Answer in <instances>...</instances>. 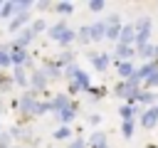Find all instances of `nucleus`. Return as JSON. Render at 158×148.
Returning <instances> with one entry per match:
<instances>
[{"label": "nucleus", "mask_w": 158, "mask_h": 148, "mask_svg": "<svg viewBox=\"0 0 158 148\" xmlns=\"http://www.w3.org/2000/svg\"><path fill=\"white\" fill-rule=\"evenodd\" d=\"M104 32H106V25L96 22V25L89 27V39H104Z\"/></svg>", "instance_id": "nucleus-3"}, {"label": "nucleus", "mask_w": 158, "mask_h": 148, "mask_svg": "<svg viewBox=\"0 0 158 148\" xmlns=\"http://www.w3.org/2000/svg\"><path fill=\"white\" fill-rule=\"evenodd\" d=\"M10 62H15V64H22V62H27V54H25V49H15V52L10 54Z\"/></svg>", "instance_id": "nucleus-14"}, {"label": "nucleus", "mask_w": 158, "mask_h": 148, "mask_svg": "<svg viewBox=\"0 0 158 148\" xmlns=\"http://www.w3.org/2000/svg\"><path fill=\"white\" fill-rule=\"evenodd\" d=\"M27 22V12H20V15H15V20L10 22V30H17L20 25H25Z\"/></svg>", "instance_id": "nucleus-15"}, {"label": "nucleus", "mask_w": 158, "mask_h": 148, "mask_svg": "<svg viewBox=\"0 0 158 148\" xmlns=\"http://www.w3.org/2000/svg\"><path fill=\"white\" fill-rule=\"evenodd\" d=\"M156 121H158V109H148L143 113V126L151 128V126H156Z\"/></svg>", "instance_id": "nucleus-6"}, {"label": "nucleus", "mask_w": 158, "mask_h": 148, "mask_svg": "<svg viewBox=\"0 0 158 148\" xmlns=\"http://www.w3.org/2000/svg\"><path fill=\"white\" fill-rule=\"evenodd\" d=\"M91 64H94L96 69H106V67H109V57H106V54H91Z\"/></svg>", "instance_id": "nucleus-8"}, {"label": "nucleus", "mask_w": 158, "mask_h": 148, "mask_svg": "<svg viewBox=\"0 0 158 148\" xmlns=\"http://www.w3.org/2000/svg\"><path fill=\"white\" fill-rule=\"evenodd\" d=\"M35 104H37V101H35V96H30V94H27V96H22V99H20V104H17V106H20V111H22V113L35 116Z\"/></svg>", "instance_id": "nucleus-1"}, {"label": "nucleus", "mask_w": 158, "mask_h": 148, "mask_svg": "<svg viewBox=\"0 0 158 148\" xmlns=\"http://www.w3.org/2000/svg\"><path fill=\"white\" fill-rule=\"evenodd\" d=\"M77 72H79V69H77L74 64H69V67H67V76H69V79H74V76H77Z\"/></svg>", "instance_id": "nucleus-33"}, {"label": "nucleus", "mask_w": 158, "mask_h": 148, "mask_svg": "<svg viewBox=\"0 0 158 148\" xmlns=\"http://www.w3.org/2000/svg\"><path fill=\"white\" fill-rule=\"evenodd\" d=\"M72 104H69V99L67 96H57L52 104H49V109H54V111H62V109H69Z\"/></svg>", "instance_id": "nucleus-10"}, {"label": "nucleus", "mask_w": 158, "mask_h": 148, "mask_svg": "<svg viewBox=\"0 0 158 148\" xmlns=\"http://www.w3.org/2000/svg\"><path fill=\"white\" fill-rule=\"evenodd\" d=\"M104 148H106V146H104Z\"/></svg>", "instance_id": "nucleus-39"}, {"label": "nucleus", "mask_w": 158, "mask_h": 148, "mask_svg": "<svg viewBox=\"0 0 158 148\" xmlns=\"http://www.w3.org/2000/svg\"><path fill=\"white\" fill-rule=\"evenodd\" d=\"M79 42H89V27H81L79 30Z\"/></svg>", "instance_id": "nucleus-29"}, {"label": "nucleus", "mask_w": 158, "mask_h": 148, "mask_svg": "<svg viewBox=\"0 0 158 148\" xmlns=\"http://www.w3.org/2000/svg\"><path fill=\"white\" fill-rule=\"evenodd\" d=\"M72 89H74V91H77V89H89V79H86L84 72H77V76L72 79Z\"/></svg>", "instance_id": "nucleus-4"}, {"label": "nucleus", "mask_w": 158, "mask_h": 148, "mask_svg": "<svg viewBox=\"0 0 158 148\" xmlns=\"http://www.w3.org/2000/svg\"><path fill=\"white\" fill-rule=\"evenodd\" d=\"M91 146H94V148H104V146H106V136H104V133H94V136H91Z\"/></svg>", "instance_id": "nucleus-16"}, {"label": "nucleus", "mask_w": 158, "mask_h": 148, "mask_svg": "<svg viewBox=\"0 0 158 148\" xmlns=\"http://www.w3.org/2000/svg\"><path fill=\"white\" fill-rule=\"evenodd\" d=\"M116 94L118 96H126V99H136V94H138V86H133V84H118L116 86Z\"/></svg>", "instance_id": "nucleus-2"}, {"label": "nucleus", "mask_w": 158, "mask_h": 148, "mask_svg": "<svg viewBox=\"0 0 158 148\" xmlns=\"http://www.w3.org/2000/svg\"><path fill=\"white\" fill-rule=\"evenodd\" d=\"M0 111H2V104H0Z\"/></svg>", "instance_id": "nucleus-38"}, {"label": "nucleus", "mask_w": 158, "mask_h": 148, "mask_svg": "<svg viewBox=\"0 0 158 148\" xmlns=\"http://www.w3.org/2000/svg\"><path fill=\"white\" fill-rule=\"evenodd\" d=\"M69 136V128H59V131H54V138H59V141H64Z\"/></svg>", "instance_id": "nucleus-31"}, {"label": "nucleus", "mask_w": 158, "mask_h": 148, "mask_svg": "<svg viewBox=\"0 0 158 148\" xmlns=\"http://www.w3.org/2000/svg\"><path fill=\"white\" fill-rule=\"evenodd\" d=\"M64 30H67V25H64V22H59V25L49 27V37H52V39H59V37L64 35Z\"/></svg>", "instance_id": "nucleus-11"}, {"label": "nucleus", "mask_w": 158, "mask_h": 148, "mask_svg": "<svg viewBox=\"0 0 158 148\" xmlns=\"http://www.w3.org/2000/svg\"><path fill=\"white\" fill-rule=\"evenodd\" d=\"M136 99H141V101H153V94H151V91H138Z\"/></svg>", "instance_id": "nucleus-28"}, {"label": "nucleus", "mask_w": 158, "mask_h": 148, "mask_svg": "<svg viewBox=\"0 0 158 148\" xmlns=\"http://www.w3.org/2000/svg\"><path fill=\"white\" fill-rule=\"evenodd\" d=\"M153 54H156V47H148V44L141 47V57H143V59H151Z\"/></svg>", "instance_id": "nucleus-21"}, {"label": "nucleus", "mask_w": 158, "mask_h": 148, "mask_svg": "<svg viewBox=\"0 0 158 148\" xmlns=\"http://www.w3.org/2000/svg\"><path fill=\"white\" fill-rule=\"evenodd\" d=\"M15 81H17V84H25V81H27V76H25V72H22L20 67H17V72H15Z\"/></svg>", "instance_id": "nucleus-27"}, {"label": "nucleus", "mask_w": 158, "mask_h": 148, "mask_svg": "<svg viewBox=\"0 0 158 148\" xmlns=\"http://www.w3.org/2000/svg\"><path fill=\"white\" fill-rule=\"evenodd\" d=\"M72 62V54H59V59H57V67L59 64H69Z\"/></svg>", "instance_id": "nucleus-32"}, {"label": "nucleus", "mask_w": 158, "mask_h": 148, "mask_svg": "<svg viewBox=\"0 0 158 148\" xmlns=\"http://www.w3.org/2000/svg\"><path fill=\"white\" fill-rule=\"evenodd\" d=\"M116 57L128 59V57H131V47H128V44H116Z\"/></svg>", "instance_id": "nucleus-17"}, {"label": "nucleus", "mask_w": 158, "mask_h": 148, "mask_svg": "<svg viewBox=\"0 0 158 148\" xmlns=\"http://www.w3.org/2000/svg\"><path fill=\"white\" fill-rule=\"evenodd\" d=\"M32 37H35V32H32V30H25V32L20 35V39L15 42V49H22L27 42H32Z\"/></svg>", "instance_id": "nucleus-7"}, {"label": "nucleus", "mask_w": 158, "mask_h": 148, "mask_svg": "<svg viewBox=\"0 0 158 148\" xmlns=\"http://www.w3.org/2000/svg\"><path fill=\"white\" fill-rule=\"evenodd\" d=\"M133 27H123V30H118V37L116 39H121L118 44H128V42H133Z\"/></svg>", "instance_id": "nucleus-5"}, {"label": "nucleus", "mask_w": 158, "mask_h": 148, "mask_svg": "<svg viewBox=\"0 0 158 148\" xmlns=\"http://www.w3.org/2000/svg\"><path fill=\"white\" fill-rule=\"evenodd\" d=\"M12 5H15V12H17V15L30 10V2H27V0H22V2H12Z\"/></svg>", "instance_id": "nucleus-20"}, {"label": "nucleus", "mask_w": 158, "mask_h": 148, "mask_svg": "<svg viewBox=\"0 0 158 148\" xmlns=\"http://www.w3.org/2000/svg\"><path fill=\"white\" fill-rule=\"evenodd\" d=\"M118 74H121V76H131V74H133V67H131L128 62H121V64H118Z\"/></svg>", "instance_id": "nucleus-18"}, {"label": "nucleus", "mask_w": 158, "mask_h": 148, "mask_svg": "<svg viewBox=\"0 0 158 148\" xmlns=\"http://www.w3.org/2000/svg\"><path fill=\"white\" fill-rule=\"evenodd\" d=\"M32 86H35V89H44V86H47V76H44L40 69L32 74Z\"/></svg>", "instance_id": "nucleus-9"}, {"label": "nucleus", "mask_w": 158, "mask_h": 148, "mask_svg": "<svg viewBox=\"0 0 158 148\" xmlns=\"http://www.w3.org/2000/svg\"><path fill=\"white\" fill-rule=\"evenodd\" d=\"M123 133H126V136H131V133H133V126H131V121H126V123H123Z\"/></svg>", "instance_id": "nucleus-35"}, {"label": "nucleus", "mask_w": 158, "mask_h": 148, "mask_svg": "<svg viewBox=\"0 0 158 148\" xmlns=\"http://www.w3.org/2000/svg\"><path fill=\"white\" fill-rule=\"evenodd\" d=\"M7 64H10V54L0 47V67H7Z\"/></svg>", "instance_id": "nucleus-24"}, {"label": "nucleus", "mask_w": 158, "mask_h": 148, "mask_svg": "<svg viewBox=\"0 0 158 148\" xmlns=\"http://www.w3.org/2000/svg\"><path fill=\"white\" fill-rule=\"evenodd\" d=\"M12 12H15V5H12V2H5V5H2V15H5V17H10Z\"/></svg>", "instance_id": "nucleus-26"}, {"label": "nucleus", "mask_w": 158, "mask_h": 148, "mask_svg": "<svg viewBox=\"0 0 158 148\" xmlns=\"http://www.w3.org/2000/svg\"><path fill=\"white\" fill-rule=\"evenodd\" d=\"M156 54H158V47H156Z\"/></svg>", "instance_id": "nucleus-37"}, {"label": "nucleus", "mask_w": 158, "mask_h": 148, "mask_svg": "<svg viewBox=\"0 0 158 148\" xmlns=\"http://www.w3.org/2000/svg\"><path fill=\"white\" fill-rule=\"evenodd\" d=\"M40 30H44V22H42V20H40V22H35V25H32V32H40Z\"/></svg>", "instance_id": "nucleus-36"}, {"label": "nucleus", "mask_w": 158, "mask_h": 148, "mask_svg": "<svg viewBox=\"0 0 158 148\" xmlns=\"http://www.w3.org/2000/svg\"><path fill=\"white\" fill-rule=\"evenodd\" d=\"M89 7H91L94 12H101V10H104V2H101V0H91V2H89Z\"/></svg>", "instance_id": "nucleus-25"}, {"label": "nucleus", "mask_w": 158, "mask_h": 148, "mask_svg": "<svg viewBox=\"0 0 158 148\" xmlns=\"http://www.w3.org/2000/svg\"><path fill=\"white\" fill-rule=\"evenodd\" d=\"M133 113H136V111H133V109H128V106H126V109H121V116H123L126 121H131V118H133Z\"/></svg>", "instance_id": "nucleus-30"}, {"label": "nucleus", "mask_w": 158, "mask_h": 148, "mask_svg": "<svg viewBox=\"0 0 158 148\" xmlns=\"http://www.w3.org/2000/svg\"><path fill=\"white\" fill-rule=\"evenodd\" d=\"M146 84H148V86H158V69H153V72L146 76Z\"/></svg>", "instance_id": "nucleus-19"}, {"label": "nucleus", "mask_w": 158, "mask_h": 148, "mask_svg": "<svg viewBox=\"0 0 158 148\" xmlns=\"http://www.w3.org/2000/svg\"><path fill=\"white\" fill-rule=\"evenodd\" d=\"M104 37H109V39H116V37H118V22H109V27H106Z\"/></svg>", "instance_id": "nucleus-13"}, {"label": "nucleus", "mask_w": 158, "mask_h": 148, "mask_svg": "<svg viewBox=\"0 0 158 148\" xmlns=\"http://www.w3.org/2000/svg\"><path fill=\"white\" fill-rule=\"evenodd\" d=\"M72 39H74V32H69V30H64V35L59 37V42H62V44H69Z\"/></svg>", "instance_id": "nucleus-23"}, {"label": "nucleus", "mask_w": 158, "mask_h": 148, "mask_svg": "<svg viewBox=\"0 0 158 148\" xmlns=\"http://www.w3.org/2000/svg\"><path fill=\"white\" fill-rule=\"evenodd\" d=\"M57 10L67 15V12H72V10H74V5H72V2H57Z\"/></svg>", "instance_id": "nucleus-22"}, {"label": "nucleus", "mask_w": 158, "mask_h": 148, "mask_svg": "<svg viewBox=\"0 0 158 148\" xmlns=\"http://www.w3.org/2000/svg\"><path fill=\"white\" fill-rule=\"evenodd\" d=\"M7 146H10V136L0 133V148H7Z\"/></svg>", "instance_id": "nucleus-34"}, {"label": "nucleus", "mask_w": 158, "mask_h": 148, "mask_svg": "<svg viewBox=\"0 0 158 148\" xmlns=\"http://www.w3.org/2000/svg\"><path fill=\"white\" fill-rule=\"evenodd\" d=\"M57 118H59V121H64V123H67V121H72V118H74V106H69V109H62V111H57Z\"/></svg>", "instance_id": "nucleus-12"}]
</instances>
